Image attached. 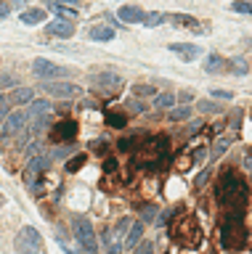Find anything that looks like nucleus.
I'll use <instances>...</instances> for the list:
<instances>
[{"mask_svg":"<svg viewBox=\"0 0 252 254\" xmlns=\"http://www.w3.org/2000/svg\"><path fill=\"white\" fill-rule=\"evenodd\" d=\"M218 198L226 214H244L247 209V186L234 170H226L218 183Z\"/></svg>","mask_w":252,"mask_h":254,"instance_id":"1","label":"nucleus"},{"mask_svg":"<svg viewBox=\"0 0 252 254\" xmlns=\"http://www.w3.org/2000/svg\"><path fill=\"white\" fill-rule=\"evenodd\" d=\"M170 233H172V238H175L180 246H188V249H194V246L202 244V228H199V222H196L194 214L180 212L178 217L172 220Z\"/></svg>","mask_w":252,"mask_h":254,"instance_id":"2","label":"nucleus"},{"mask_svg":"<svg viewBox=\"0 0 252 254\" xmlns=\"http://www.w3.org/2000/svg\"><path fill=\"white\" fill-rule=\"evenodd\" d=\"M220 244H223V249H242L247 244L244 214H226L223 225H220Z\"/></svg>","mask_w":252,"mask_h":254,"instance_id":"3","label":"nucleus"},{"mask_svg":"<svg viewBox=\"0 0 252 254\" xmlns=\"http://www.w3.org/2000/svg\"><path fill=\"white\" fill-rule=\"evenodd\" d=\"M13 246L19 254H43V236L32 225H24L13 238Z\"/></svg>","mask_w":252,"mask_h":254,"instance_id":"4","label":"nucleus"},{"mask_svg":"<svg viewBox=\"0 0 252 254\" xmlns=\"http://www.w3.org/2000/svg\"><path fill=\"white\" fill-rule=\"evenodd\" d=\"M72 228H75V238L80 241V246L88 254H98V241H96V230H93L90 220L88 217H75L72 220Z\"/></svg>","mask_w":252,"mask_h":254,"instance_id":"5","label":"nucleus"},{"mask_svg":"<svg viewBox=\"0 0 252 254\" xmlns=\"http://www.w3.org/2000/svg\"><path fill=\"white\" fill-rule=\"evenodd\" d=\"M48 164H51V159L48 156H32L27 162V170H24V183H27V188L32 190V193H37V188H40V178L45 175V170H48Z\"/></svg>","mask_w":252,"mask_h":254,"instance_id":"6","label":"nucleus"},{"mask_svg":"<svg viewBox=\"0 0 252 254\" xmlns=\"http://www.w3.org/2000/svg\"><path fill=\"white\" fill-rule=\"evenodd\" d=\"M90 85L96 87L101 95H112L122 87V77L114 74V71H101V74H93L90 77Z\"/></svg>","mask_w":252,"mask_h":254,"instance_id":"7","label":"nucleus"},{"mask_svg":"<svg viewBox=\"0 0 252 254\" xmlns=\"http://www.w3.org/2000/svg\"><path fill=\"white\" fill-rule=\"evenodd\" d=\"M32 71L43 79H53V77H69V69L59 66V64H51L48 59H37L32 64Z\"/></svg>","mask_w":252,"mask_h":254,"instance_id":"8","label":"nucleus"},{"mask_svg":"<svg viewBox=\"0 0 252 254\" xmlns=\"http://www.w3.org/2000/svg\"><path fill=\"white\" fill-rule=\"evenodd\" d=\"M24 122H27L24 111H11V114L3 119V125H0V135H16V132H21Z\"/></svg>","mask_w":252,"mask_h":254,"instance_id":"9","label":"nucleus"},{"mask_svg":"<svg viewBox=\"0 0 252 254\" xmlns=\"http://www.w3.org/2000/svg\"><path fill=\"white\" fill-rule=\"evenodd\" d=\"M43 87L51 95H56V98H72V95L83 93L80 85H72V82H48V85H43Z\"/></svg>","mask_w":252,"mask_h":254,"instance_id":"10","label":"nucleus"},{"mask_svg":"<svg viewBox=\"0 0 252 254\" xmlns=\"http://www.w3.org/2000/svg\"><path fill=\"white\" fill-rule=\"evenodd\" d=\"M120 19L128 21V24H146L149 13L144 11V8H138V5H122L120 8Z\"/></svg>","mask_w":252,"mask_h":254,"instance_id":"11","label":"nucleus"},{"mask_svg":"<svg viewBox=\"0 0 252 254\" xmlns=\"http://www.w3.org/2000/svg\"><path fill=\"white\" fill-rule=\"evenodd\" d=\"M48 35H56V37H72L75 35V24H69L67 19H56V21H48Z\"/></svg>","mask_w":252,"mask_h":254,"instance_id":"12","label":"nucleus"},{"mask_svg":"<svg viewBox=\"0 0 252 254\" xmlns=\"http://www.w3.org/2000/svg\"><path fill=\"white\" fill-rule=\"evenodd\" d=\"M77 135V125L72 122V119H64V122H59L56 127H53V138L56 140H72Z\"/></svg>","mask_w":252,"mask_h":254,"instance_id":"13","label":"nucleus"},{"mask_svg":"<svg viewBox=\"0 0 252 254\" xmlns=\"http://www.w3.org/2000/svg\"><path fill=\"white\" fill-rule=\"evenodd\" d=\"M170 51L172 53H178V56H183L186 61H191V59H196V56H202V48L199 45H183V43H172L170 45Z\"/></svg>","mask_w":252,"mask_h":254,"instance_id":"14","label":"nucleus"},{"mask_svg":"<svg viewBox=\"0 0 252 254\" xmlns=\"http://www.w3.org/2000/svg\"><path fill=\"white\" fill-rule=\"evenodd\" d=\"M21 24H27V27H35V24L45 21V8H27V11H21Z\"/></svg>","mask_w":252,"mask_h":254,"instance_id":"15","label":"nucleus"},{"mask_svg":"<svg viewBox=\"0 0 252 254\" xmlns=\"http://www.w3.org/2000/svg\"><path fill=\"white\" fill-rule=\"evenodd\" d=\"M90 40H96V43H109V40H114V29L104 27V24H96V27H90Z\"/></svg>","mask_w":252,"mask_h":254,"instance_id":"16","label":"nucleus"},{"mask_svg":"<svg viewBox=\"0 0 252 254\" xmlns=\"http://www.w3.org/2000/svg\"><path fill=\"white\" fill-rule=\"evenodd\" d=\"M48 8L56 16H61V19H75L77 13H80V8H72V5H61V3H56V0H48Z\"/></svg>","mask_w":252,"mask_h":254,"instance_id":"17","label":"nucleus"},{"mask_svg":"<svg viewBox=\"0 0 252 254\" xmlns=\"http://www.w3.org/2000/svg\"><path fill=\"white\" fill-rule=\"evenodd\" d=\"M226 69V59L218 53H210L207 56V64H204V71H210V74H218V71Z\"/></svg>","mask_w":252,"mask_h":254,"instance_id":"18","label":"nucleus"},{"mask_svg":"<svg viewBox=\"0 0 252 254\" xmlns=\"http://www.w3.org/2000/svg\"><path fill=\"white\" fill-rule=\"evenodd\" d=\"M35 98V93L29 90V87H19V90H13L11 93V101L16 103V106H24V103H32Z\"/></svg>","mask_w":252,"mask_h":254,"instance_id":"19","label":"nucleus"},{"mask_svg":"<svg viewBox=\"0 0 252 254\" xmlns=\"http://www.w3.org/2000/svg\"><path fill=\"white\" fill-rule=\"evenodd\" d=\"M29 117H32V119L51 117V103H48V101H35L32 106H29Z\"/></svg>","mask_w":252,"mask_h":254,"instance_id":"20","label":"nucleus"},{"mask_svg":"<svg viewBox=\"0 0 252 254\" xmlns=\"http://www.w3.org/2000/svg\"><path fill=\"white\" fill-rule=\"evenodd\" d=\"M141 233H144V222H133L128 238H125V246H138L141 244Z\"/></svg>","mask_w":252,"mask_h":254,"instance_id":"21","label":"nucleus"},{"mask_svg":"<svg viewBox=\"0 0 252 254\" xmlns=\"http://www.w3.org/2000/svg\"><path fill=\"white\" fill-rule=\"evenodd\" d=\"M250 69H252V64L244 59V56H239V59L231 61V71H236V74H247Z\"/></svg>","mask_w":252,"mask_h":254,"instance_id":"22","label":"nucleus"},{"mask_svg":"<svg viewBox=\"0 0 252 254\" xmlns=\"http://www.w3.org/2000/svg\"><path fill=\"white\" fill-rule=\"evenodd\" d=\"M172 103H175V95H172V93H160V95L154 98V106H157V109H170Z\"/></svg>","mask_w":252,"mask_h":254,"instance_id":"23","label":"nucleus"},{"mask_svg":"<svg viewBox=\"0 0 252 254\" xmlns=\"http://www.w3.org/2000/svg\"><path fill=\"white\" fill-rule=\"evenodd\" d=\"M191 117V106H178V109H170V119L172 122H183V119Z\"/></svg>","mask_w":252,"mask_h":254,"instance_id":"24","label":"nucleus"},{"mask_svg":"<svg viewBox=\"0 0 252 254\" xmlns=\"http://www.w3.org/2000/svg\"><path fill=\"white\" fill-rule=\"evenodd\" d=\"M228 143H231V138H228V135L218 138V140H215V146H212V156H220V154H223V151L228 148Z\"/></svg>","mask_w":252,"mask_h":254,"instance_id":"25","label":"nucleus"},{"mask_svg":"<svg viewBox=\"0 0 252 254\" xmlns=\"http://www.w3.org/2000/svg\"><path fill=\"white\" fill-rule=\"evenodd\" d=\"M83 164H85V156H83V154H77V156H72V159L67 162V172H77Z\"/></svg>","mask_w":252,"mask_h":254,"instance_id":"26","label":"nucleus"},{"mask_svg":"<svg viewBox=\"0 0 252 254\" xmlns=\"http://www.w3.org/2000/svg\"><path fill=\"white\" fill-rule=\"evenodd\" d=\"M231 11H236V13H250V16H252V3H247V0H236V3H231Z\"/></svg>","mask_w":252,"mask_h":254,"instance_id":"27","label":"nucleus"},{"mask_svg":"<svg viewBox=\"0 0 252 254\" xmlns=\"http://www.w3.org/2000/svg\"><path fill=\"white\" fill-rule=\"evenodd\" d=\"M106 125L109 127H125V117L122 114H106Z\"/></svg>","mask_w":252,"mask_h":254,"instance_id":"28","label":"nucleus"},{"mask_svg":"<svg viewBox=\"0 0 252 254\" xmlns=\"http://www.w3.org/2000/svg\"><path fill=\"white\" fill-rule=\"evenodd\" d=\"M168 16L165 13H149V19H146V27H157V24H162Z\"/></svg>","mask_w":252,"mask_h":254,"instance_id":"29","label":"nucleus"},{"mask_svg":"<svg viewBox=\"0 0 252 254\" xmlns=\"http://www.w3.org/2000/svg\"><path fill=\"white\" fill-rule=\"evenodd\" d=\"M141 217H144L141 222H152L157 217V209H154V206H144V209H141Z\"/></svg>","mask_w":252,"mask_h":254,"instance_id":"30","label":"nucleus"},{"mask_svg":"<svg viewBox=\"0 0 252 254\" xmlns=\"http://www.w3.org/2000/svg\"><path fill=\"white\" fill-rule=\"evenodd\" d=\"M133 254H154V249H152V244H149V241H144V244L136 246V252H133Z\"/></svg>","mask_w":252,"mask_h":254,"instance_id":"31","label":"nucleus"},{"mask_svg":"<svg viewBox=\"0 0 252 254\" xmlns=\"http://www.w3.org/2000/svg\"><path fill=\"white\" fill-rule=\"evenodd\" d=\"M8 103H11V98L0 95V117H8V114H11V111H8Z\"/></svg>","mask_w":252,"mask_h":254,"instance_id":"32","label":"nucleus"},{"mask_svg":"<svg viewBox=\"0 0 252 254\" xmlns=\"http://www.w3.org/2000/svg\"><path fill=\"white\" fill-rule=\"evenodd\" d=\"M154 87L152 85H136V95H152Z\"/></svg>","mask_w":252,"mask_h":254,"instance_id":"33","label":"nucleus"},{"mask_svg":"<svg viewBox=\"0 0 252 254\" xmlns=\"http://www.w3.org/2000/svg\"><path fill=\"white\" fill-rule=\"evenodd\" d=\"M199 109H202V111H215L218 106H215L212 101H199Z\"/></svg>","mask_w":252,"mask_h":254,"instance_id":"34","label":"nucleus"},{"mask_svg":"<svg viewBox=\"0 0 252 254\" xmlns=\"http://www.w3.org/2000/svg\"><path fill=\"white\" fill-rule=\"evenodd\" d=\"M8 13H11V5L0 0V19H5V16H8Z\"/></svg>","mask_w":252,"mask_h":254,"instance_id":"35","label":"nucleus"},{"mask_svg":"<svg viewBox=\"0 0 252 254\" xmlns=\"http://www.w3.org/2000/svg\"><path fill=\"white\" fill-rule=\"evenodd\" d=\"M212 95H215V98H223V101H231V93L228 90H212Z\"/></svg>","mask_w":252,"mask_h":254,"instance_id":"36","label":"nucleus"},{"mask_svg":"<svg viewBox=\"0 0 252 254\" xmlns=\"http://www.w3.org/2000/svg\"><path fill=\"white\" fill-rule=\"evenodd\" d=\"M90 146H93V151H98V154H106V143L104 140H101V143L96 140V143H90Z\"/></svg>","mask_w":252,"mask_h":254,"instance_id":"37","label":"nucleus"},{"mask_svg":"<svg viewBox=\"0 0 252 254\" xmlns=\"http://www.w3.org/2000/svg\"><path fill=\"white\" fill-rule=\"evenodd\" d=\"M170 220H172V209H168V212L160 214V225H165V222H170Z\"/></svg>","mask_w":252,"mask_h":254,"instance_id":"38","label":"nucleus"},{"mask_svg":"<svg viewBox=\"0 0 252 254\" xmlns=\"http://www.w3.org/2000/svg\"><path fill=\"white\" fill-rule=\"evenodd\" d=\"M40 151H43V146H40V143H32V146H29V154H37V156H40Z\"/></svg>","mask_w":252,"mask_h":254,"instance_id":"39","label":"nucleus"},{"mask_svg":"<svg viewBox=\"0 0 252 254\" xmlns=\"http://www.w3.org/2000/svg\"><path fill=\"white\" fill-rule=\"evenodd\" d=\"M56 3H61V5H72V8H77V5H80V0H56Z\"/></svg>","mask_w":252,"mask_h":254,"instance_id":"40","label":"nucleus"},{"mask_svg":"<svg viewBox=\"0 0 252 254\" xmlns=\"http://www.w3.org/2000/svg\"><path fill=\"white\" fill-rule=\"evenodd\" d=\"M117 170V162L114 159H106V172H114Z\"/></svg>","mask_w":252,"mask_h":254,"instance_id":"41","label":"nucleus"},{"mask_svg":"<svg viewBox=\"0 0 252 254\" xmlns=\"http://www.w3.org/2000/svg\"><path fill=\"white\" fill-rule=\"evenodd\" d=\"M130 109H133V111H144L146 106H141V103H138V101H130Z\"/></svg>","mask_w":252,"mask_h":254,"instance_id":"42","label":"nucleus"},{"mask_svg":"<svg viewBox=\"0 0 252 254\" xmlns=\"http://www.w3.org/2000/svg\"><path fill=\"white\" fill-rule=\"evenodd\" d=\"M204 180H207V170H204V172L199 175V178H196V186H202V183H204Z\"/></svg>","mask_w":252,"mask_h":254,"instance_id":"43","label":"nucleus"},{"mask_svg":"<svg viewBox=\"0 0 252 254\" xmlns=\"http://www.w3.org/2000/svg\"><path fill=\"white\" fill-rule=\"evenodd\" d=\"M106 254H120V249L117 246H106Z\"/></svg>","mask_w":252,"mask_h":254,"instance_id":"44","label":"nucleus"},{"mask_svg":"<svg viewBox=\"0 0 252 254\" xmlns=\"http://www.w3.org/2000/svg\"><path fill=\"white\" fill-rule=\"evenodd\" d=\"M244 167H247V170L252 172V156H247V159H244Z\"/></svg>","mask_w":252,"mask_h":254,"instance_id":"45","label":"nucleus"},{"mask_svg":"<svg viewBox=\"0 0 252 254\" xmlns=\"http://www.w3.org/2000/svg\"><path fill=\"white\" fill-rule=\"evenodd\" d=\"M61 244V249H64V254H77V252H72V249H67V246H64V241H59Z\"/></svg>","mask_w":252,"mask_h":254,"instance_id":"46","label":"nucleus"},{"mask_svg":"<svg viewBox=\"0 0 252 254\" xmlns=\"http://www.w3.org/2000/svg\"><path fill=\"white\" fill-rule=\"evenodd\" d=\"M0 206H3V196H0Z\"/></svg>","mask_w":252,"mask_h":254,"instance_id":"47","label":"nucleus"}]
</instances>
